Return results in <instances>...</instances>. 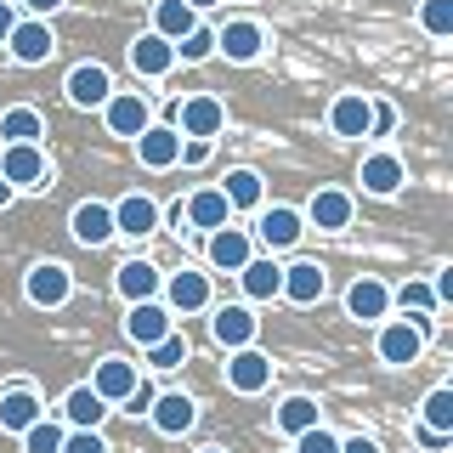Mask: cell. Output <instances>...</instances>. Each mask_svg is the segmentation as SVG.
<instances>
[{"mask_svg":"<svg viewBox=\"0 0 453 453\" xmlns=\"http://www.w3.org/2000/svg\"><path fill=\"white\" fill-rule=\"evenodd\" d=\"M0 176L12 181V188H46L51 181V165H46V148L40 142H6V153H0Z\"/></svg>","mask_w":453,"mask_h":453,"instance_id":"cell-1","label":"cell"},{"mask_svg":"<svg viewBox=\"0 0 453 453\" xmlns=\"http://www.w3.org/2000/svg\"><path fill=\"white\" fill-rule=\"evenodd\" d=\"M425 340H431V318H403V323H386L380 329V363H419Z\"/></svg>","mask_w":453,"mask_h":453,"instance_id":"cell-2","label":"cell"},{"mask_svg":"<svg viewBox=\"0 0 453 453\" xmlns=\"http://www.w3.org/2000/svg\"><path fill=\"white\" fill-rule=\"evenodd\" d=\"M6 51L18 57L23 68H40V63H51V51H57V35H51V23H46V18L12 23V35H6Z\"/></svg>","mask_w":453,"mask_h":453,"instance_id":"cell-3","label":"cell"},{"mask_svg":"<svg viewBox=\"0 0 453 453\" xmlns=\"http://www.w3.org/2000/svg\"><path fill=\"white\" fill-rule=\"evenodd\" d=\"M226 386H233L238 396H261L266 386H273V357L255 346H238L233 357H226Z\"/></svg>","mask_w":453,"mask_h":453,"instance_id":"cell-4","label":"cell"},{"mask_svg":"<svg viewBox=\"0 0 453 453\" xmlns=\"http://www.w3.org/2000/svg\"><path fill=\"white\" fill-rule=\"evenodd\" d=\"M23 289H28V301L46 306V311H51V306H68V295H74V273H68L63 261H40L35 273H28Z\"/></svg>","mask_w":453,"mask_h":453,"instance_id":"cell-5","label":"cell"},{"mask_svg":"<svg viewBox=\"0 0 453 453\" xmlns=\"http://www.w3.org/2000/svg\"><path fill=\"white\" fill-rule=\"evenodd\" d=\"M63 91H68V103H74V108H103L108 96H113V74H108L103 63H80V68H68Z\"/></svg>","mask_w":453,"mask_h":453,"instance_id":"cell-6","label":"cell"},{"mask_svg":"<svg viewBox=\"0 0 453 453\" xmlns=\"http://www.w3.org/2000/svg\"><path fill=\"white\" fill-rule=\"evenodd\" d=\"M159 289H165L170 318H188V311H204L210 306V273H170Z\"/></svg>","mask_w":453,"mask_h":453,"instance_id":"cell-7","label":"cell"},{"mask_svg":"<svg viewBox=\"0 0 453 453\" xmlns=\"http://www.w3.org/2000/svg\"><path fill=\"white\" fill-rule=\"evenodd\" d=\"M103 119H108V131L113 136H142L153 125V113H148V96H136V91H113L108 103H103Z\"/></svg>","mask_w":453,"mask_h":453,"instance_id":"cell-8","label":"cell"},{"mask_svg":"<svg viewBox=\"0 0 453 453\" xmlns=\"http://www.w3.org/2000/svg\"><path fill=\"white\" fill-rule=\"evenodd\" d=\"M136 380H142V374H136V363H125V357H103V363L91 368V391L103 396L108 408H119L125 396L136 391Z\"/></svg>","mask_w":453,"mask_h":453,"instance_id":"cell-9","label":"cell"},{"mask_svg":"<svg viewBox=\"0 0 453 453\" xmlns=\"http://www.w3.org/2000/svg\"><path fill=\"white\" fill-rule=\"evenodd\" d=\"M113 233H125V238L159 233V204H153L148 193H125L119 204H113Z\"/></svg>","mask_w":453,"mask_h":453,"instance_id":"cell-10","label":"cell"},{"mask_svg":"<svg viewBox=\"0 0 453 453\" xmlns=\"http://www.w3.org/2000/svg\"><path fill=\"white\" fill-rule=\"evenodd\" d=\"M68 233H74L85 250H96V244H108V238H119V233H113V204H96V198L74 204V216H68Z\"/></svg>","mask_w":453,"mask_h":453,"instance_id":"cell-11","label":"cell"},{"mask_svg":"<svg viewBox=\"0 0 453 453\" xmlns=\"http://www.w3.org/2000/svg\"><path fill=\"white\" fill-rule=\"evenodd\" d=\"M255 311L250 306H216V318H210V334H216L221 351H238V346H255Z\"/></svg>","mask_w":453,"mask_h":453,"instance_id":"cell-12","label":"cell"},{"mask_svg":"<svg viewBox=\"0 0 453 453\" xmlns=\"http://www.w3.org/2000/svg\"><path fill=\"white\" fill-rule=\"evenodd\" d=\"M131 68H136L142 80H165L170 68H176V46H170L165 35H153V28H148V35L131 40Z\"/></svg>","mask_w":453,"mask_h":453,"instance_id":"cell-13","label":"cell"},{"mask_svg":"<svg viewBox=\"0 0 453 453\" xmlns=\"http://www.w3.org/2000/svg\"><path fill=\"white\" fill-rule=\"evenodd\" d=\"M323 289H329V273H323L318 261H295V266H283V301H295V306H318L323 301Z\"/></svg>","mask_w":453,"mask_h":453,"instance_id":"cell-14","label":"cell"},{"mask_svg":"<svg viewBox=\"0 0 453 453\" xmlns=\"http://www.w3.org/2000/svg\"><path fill=\"white\" fill-rule=\"evenodd\" d=\"M255 233H261V244H266V250H289V244H301L306 216H301V210H289V204H273V210H261Z\"/></svg>","mask_w":453,"mask_h":453,"instance_id":"cell-15","label":"cell"},{"mask_svg":"<svg viewBox=\"0 0 453 453\" xmlns=\"http://www.w3.org/2000/svg\"><path fill=\"white\" fill-rule=\"evenodd\" d=\"M148 419H153V431H159V436H181V431H193L198 408H193V396L165 391V396H153V403H148Z\"/></svg>","mask_w":453,"mask_h":453,"instance_id":"cell-16","label":"cell"},{"mask_svg":"<svg viewBox=\"0 0 453 453\" xmlns=\"http://www.w3.org/2000/svg\"><path fill=\"white\" fill-rule=\"evenodd\" d=\"M261 46H266V35H261V23H250V18L216 28V51L226 57V63H255V57H261Z\"/></svg>","mask_w":453,"mask_h":453,"instance_id":"cell-17","label":"cell"},{"mask_svg":"<svg viewBox=\"0 0 453 453\" xmlns=\"http://www.w3.org/2000/svg\"><path fill=\"white\" fill-rule=\"evenodd\" d=\"M221 125H226V108L216 96H188V103L176 108V131L181 136H221Z\"/></svg>","mask_w":453,"mask_h":453,"instance_id":"cell-18","label":"cell"},{"mask_svg":"<svg viewBox=\"0 0 453 453\" xmlns=\"http://www.w3.org/2000/svg\"><path fill=\"white\" fill-rule=\"evenodd\" d=\"M131 142H136V159L148 170H170L176 153H181V131H176V125H148V131L131 136Z\"/></svg>","mask_w":453,"mask_h":453,"instance_id":"cell-19","label":"cell"},{"mask_svg":"<svg viewBox=\"0 0 453 453\" xmlns=\"http://www.w3.org/2000/svg\"><path fill=\"white\" fill-rule=\"evenodd\" d=\"M306 221L318 226V233H346V226H351V193L318 188V193H311V204H306Z\"/></svg>","mask_w":453,"mask_h":453,"instance_id":"cell-20","label":"cell"},{"mask_svg":"<svg viewBox=\"0 0 453 453\" xmlns=\"http://www.w3.org/2000/svg\"><path fill=\"white\" fill-rule=\"evenodd\" d=\"M255 255V244H250V233L244 226H216V233H210V266H216V273H238V266H244Z\"/></svg>","mask_w":453,"mask_h":453,"instance_id":"cell-21","label":"cell"},{"mask_svg":"<svg viewBox=\"0 0 453 453\" xmlns=\"http://www.w3.org/2000/svg\"><path fill=\"white\" fill-rule=\"evenodd\" d=\"M181 221L198 226V233H216V226L233 221V204L221 198V188H198V193L188 198V204H181Z\"/></svg>","mask_w":453,"mask_h":453,"instance_id":"cell-22","label":"cell"},{"mask_svg":"<svg viewBox=\"0 0 453 453\" xmlns=\"http://www.w3.org/2000/svg\"><path fill=\"white\" fill-rule=\"evenodd\" d=\"M238 283H244L250 301H278V289H283V266L273 261V255H250V261L238 266Z\"/></svg>","mask_w":453,"mask_h":453,"instance_id":"cell-23","label":"cell"},{"mask_svg":"<svg viewBox=\"0 0 453 453\" xmlns=\"http://www.w3.org/2000/svg\"><path fill=\"white\" fill-rule=\"evenodd\" d=\"M103 419H108V403L91 386H74L63 396V425L68 431H103Z\"/></svg>","mask_w":453,"mask_h":453,"instance_id":"cell-24","label":"cell"},{"mask_svg":"<svg viewBox=\"0 0 453 453\" xmlns=\"http://www.w3.org/2000/svg\"><path fill=\"white\" fill-rule=\"evenodd\" d=\"M346 311H351L357 323H380V318L391 311V289H386L380 278H357V283L346 289Z\"/></svg>","mask_w":453,"mask_h":453,"instance_id":"cell-25","label":"cell"},{"mask_svg":"<svg viewBox=\"0 0 453 453\" xmlns=\"http://www.w3.org/2000/svg\"><path fill=\"white\" fill-rule=\"evenodd\" d=\"M40 414H46V403H40L35 391L28 386H12V391H0V431H28V425H35Z\"/></svg>","mask_w":453,"mask_h":453,"instance_id":"cell-26","label":"cell"},{"mask_svg":"<svg viewBox=\"0 0 453 453\" xmlns=\"http://www.w3.org/2000/svg\"><path fill=\"white\" fill-rule=\"evenodd\" d=\"M329 131H334V136H346V142H363V136H368V96H363V91L334 96V108H329Z\"/></svg>","mask_w":453,"mask_h":453,"instance_id":"cell-27","label":"cell"},{"mask_svg":"<svg viewBox=\"0 0 453 453\" xmlns=\"http://www.w3.org/2000/svg\"><path fill=\"white\" fill-rule=\"evenodd\" d=\"M403 176H408V170H403V159H396V153H368V159H363V193H374V198H391L396 188H403Z\"/></svg>","mask_w":453,"mask_h":453,"instance_id":"cell-28","label":"cell"},{"mask_svg":"<svg viewBox=\"0 0 453 453\" xmlns=\"http://www.w3.org/2000/svg\"><path fill=\"white\" fill-rule=\"evenodd\" d=\"M125 334H131L136 346H153L159 334H170V306H159V301H131V318H125Z\"/></svg>","mask_w":453,"mask_h":453,"instance_id":"cell-29","label":"cell"},{"mask_svg":"<svg viewBox=\"0 0 453 453\" xmlns=\"http://www.w3.org/2000/svg\"><path fill=\"white\" fill-rule=\"evenodd\" d=\"M159 283H165V273L153 261H125L119 278H113V289H119L125 301H153V295H159Z\"/></svg>","mask_w":453,"mask_h":453,"instance_id":"cell-30","label":"cell"},{"mask_svg":"<svg viewBox=\"0 0 453 453\" xmlns=\"http://www.w3.org/2000/svg\"><path fill=\"white\" fill-rule=\"evenodd\" d=\"M193 23H198V12L188 6V0H159V6H153V35H165L170 46H176Z\"/></svg>","mask_w":453,"mask_h":453,"instance_id":"cell-31","label":"cell"},{"mask_svg":"<svg viewBox=\"0 0 453 453\" xmlns=\"http://www.w3.org/2000/svg\"><path fill=\"white\" fill-rule=\"evenodd\" d=\"M221 198H226L233 210H255V204H261V176H255L250 165L226 170V181H221Z\"/></svg>","mask_w":453,"mask_h":453,"instance_id":"cell-32","label":"cell"},{"mask_svg":"<svg viewBox=\"0 0 453 453\" xmlns=\"http://www.w3.org/2000/svg\"><path fill=\"white\" fill-rule=\"evenodd\" d=\"M40 136H46L40 108H6L0 113V142H40Z\"/></svg>","mask_w":453,"mask_h":453,"instance_id":"cell-33","label":"cell"},{"mask_svg":"<svg viewBox=\"0 0 453 453\" xmlns=\"http://www.w3.org/2000/svg\"><path fill=\"white\" fill-rule=\"evenodd\" d=\"M306 425H318V403H311V396H283V403H278V431L301 436Z\"/></svg>","mask_w":453,"mask_h":453,"instance_id":"cell-34","label":"cell"},{"mask_svg":"<svg viewBox=\"0 0 453 453\" xmlns=\"http://www.w3.org/2000/svg\"><path fill=\"white\" fill-rule=\"evenodd\" d=\"M63 431H68V425H57V419L40 414L28 431H18L23 436V453H63Z\"/></svg>","mask_w":453,"mask_h":453,"instance_id":"cell-35","label":"cell"},{"mask_svg":"<svg viewBox=\"0 0 453 453\" xmlns=\"http://www.w3.org/2000/svg\"><path fill=\"white\" fill-rule=\"evenodd\" d=\"M142 351H148V368H181V363H188V340H181L176 329L159 334L153 346H142Z\"/></svg>","mask_w":453,"mask_h":453,"instance_id":"cell-36","label":"cell"},{"mask_svg":"<svg viewBox=\"0 0 453 453\" xmlns=\"http://www.w3.org/2000/svg\"><path fill=\"white\" fill-rule=\"evenodd\" d=\"M419 425H431V431H448V436H453V391H448V386H436L431 396H425Z\"/></svg>","mask_w":453,"mask_h":453,"instance_id":"cell-37","label":"cell"},{"mask_svg":"<svg viewBox=\"0 0 453 453\" xmlns=\"http://www.w3.org/2000/svg\"><path fill=\"white\" fill-rule=\"evenodd\" d=\"M176 57L181 63H204V57H216V28H204V23H193L188 35L176 40Z\"/></svg>","mask_w":453,"mask_h":453,"instance_id":"cell-38","label":"cell"},{"mask_svg":"<svg viewBox=\"0 0 453 453\" xmlns=\"http://www.w3.org/2000/svg\"><path fill=\"white\" fill-rule=\"evenodd\" d=\"M419 28L431 40H448L453 35V0H425V6H419Z\"/></svg>","mask_w":453,"mask_h":453,"instance_id":"cell-39","label":"cell"},{"mask_svg":"<svg viewBox=\"0 0 453 453\" xmlns=\"http://www.w3.org/2000/svg\"><path fill=\"white\" fill-rule=\"evenodd\" d=\"M295 453H340V436L323 431V425H306V431L295 436Z\"/></svg>","mask_w":453,"mask_h":453,"instance_id":"cell-40","label":"cell"},{"mask_svg":"<svg viewBox=\"0 0 453 453\" xmlns=\"http://www.w3.org/2000/svg\"><path fill=\"white\" fill-rule=\"evenodd\" d=\"M210 153H216V136H181V153H176V165L198 170V165H210Z\"/></svg>","mask_w":453,"mask_h":453,"instance_id":"cell-41","label":"cell"},{"mask_svg":"<svg viewBox=\"0 0 453 453\" xmlns=\"http://www.w3.org/2000/svg\"><path fill=\"white\" fill-rule=\"evenodd\" d=\"M391 301L403 306V311H408V306H414V311H436V289H431V283H403Z\"/></svg>","mask_w":453,"mask_h":453,"instance_id":"cell-42","label":"cell"},{"mask_svg":"<svg viewBox=\"0 0 453 453\" xmlns=\"http://www.w3.org/2000/svg\"><path fill=\"white\" fill-rule=\"evenodd\" d=\"M63 453H108L103 431H63Z\"/></svg>","mask_w":453,"mask_h":453,"instance_id":"cell-43","label":"cell"},{"mask_svg":"<svg viewBox=\"0 0 453 453\" xmlns=\"http://www.w3.org/2000/svg\"><path fill=\"white\" fill-rule=\"evenodd\" d=\"M153 396H159V391H153V386H148V380H136V391H131V396H125V403H119V408H131V414H148V403H153Z\"/></svg>","mask_w":453,"mask_h":453,"instance_id":"cell-44","label":"cell"},{"mask_svg":"<svg viewBox=\"0 0 453 453\" xmlns=\"http://www.w3.org/2000/svg\"><path fill=\"white\" fill-rule=\"evenodd\" d=\"M23 6H28V12H35V18H51V12H63V6H68V0H23Z\"/></svg>","mask_w":453,"mask_h":453,"instance_id":"cell-45","label":"cell"},{"mask_svg":"<svg viewBox=\"0 0 453 453\" xmlns=\"http://www.w3.org/2000/svg\"><path fill=\"white\" fill-rule=\"evenodd\" d=\"M340 453H380L374 436H351V442H340Z\"/></svg>","mask_w":453,"mask_h":453,"instance_id":"cell-46","label":"cell"},{"mask_svg":"<svg viewBox=\"0 0 453 453\" xmlns=\"http://www.w3.org/2000/svg\"><path fill=\"white\" fill-rule=\"evenodd\" d=\"M419 442H425V448H448L453 436H448V431H431V425H419Z\"/></svg>","mask_w":453,"mask_h":453,"instance_id":"cell-47","label":"cell"},{"mask_svg":"<svg viewBox=\"0 0 453 453\" xmlns=\"http://www.w3.org/2000/svg\"><path fill=\"white\" fill-rule=\"evenodd\" d=\"M12 23H18V12H12V0H0V46H6V35H12Z\"/></svg>","mask_w":453,"mask_h":453,"instance_id":"cell-48","label":"cell"},{"mask_svg":"<svg viewBox=\"0 0 453 453\" xmlns=\"http://www.w3.org/2000/svg\"><path fill=\"white\" fill-rule=\"evenodd\" d=\"M12 198H18V188H12V181H6V176H0V210H6V204H12Z\"/></svg>","mask_w":453,"mask_h":453,"instance_id":"cell-49","label":"cell"},{"mask_svg":"<svg viewBox=\"0 0 453 453\" xmlns=\"http://www.w3.org/2000/svg\"><path fill=\"white\" fill-rule=\"evenodd\" d=\"M188 6H193V12H210V6H221V0H188Z\"/></svg>","mask_w":453,"mask_h":453,"instance_id":"cell-50","label":"cell"},{"mask_svg":"<svg viewBox=\"0 0 453 453\" xmlns=\"http://www.w3.org/2000/svg\"><path fill=\"white\" fill-rule=\"evenodd\" d=\"M204 453H226V448H204Z\"/></svg>","mask_w":453,"mask_h":453,"instance_id":"cell-51","label":"cell"}]
</instances>
